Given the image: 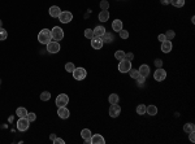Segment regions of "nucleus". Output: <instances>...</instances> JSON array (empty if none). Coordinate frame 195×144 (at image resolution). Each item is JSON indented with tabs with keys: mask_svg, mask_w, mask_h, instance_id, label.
<instances>
[{
	"mask_svg": "<svg viewBox=\"0 0 195 144\" xmlns=\"http://www.w3.org/2000/svg\"><path fill=\"white\" fill-rule=\"evenodd\" d=\"M146 113H147L148 116H156L157 114V108L155 105H148V106H146Z\"/></svg>",
	"mask_w": 195,
	"mask_h": 144,
	"instance_id": "412c9836",
	"label": "nucleus"
},
{
	"mask_svg": "<svg viewBox=\"0 0 195 144\" xmlns=\"http://www.w3.org/2000/svg\"><path fill=\"white\" fill-rule=\"evenodd\" d=\"M115 58L116 60H118V61H121V60H124L125 58V52L124 51H117V52H115Z\"/></svg>",
	"mask_w": 195,
	"mask_h": 144,
	"instance_id": "393cba45",
	"label": "nucleus"
},
{
	"mask_svg": "<svg viewBox=\"0 0 195 144\" xmlns=\"http://www.w3.org/2000/svg\"><path fill=\"white\" fill-rule=\"evenodd\" d=\"M112 30L118 32L120 30H122V21L121 20H115L112 22Z\"/></svg>",
	"mask_w": 195,
	"mask_h": 144,
	"instance_id": "a211bd4d",
	"label": "nucleus"
},
{
	"mask_svg": "<svg viewBox=\"0 0 195 144\" xmlns=\"http://www.w3.org/2000/svg\"><path fill=\"white\" fill-rule=\"evenodd\" d=\"M103 44H104V42H103L102 36H94L91 39V47L94 49H102Z\"/></svg>",
	"mask_w": 195,
	"mask_h": 144,
	"instance_id": "1a4fd4ad",
	"label": "nucleus"
},
{
	"mask_svg": "<svg viewBox=\"0 0 195 144\" xmlns=\"http://www.w3.org/2000/svg\"><path fill=\"white\" fill-rule=\"evenodd\" d=\"M106 27L104 26H96L94 29V36H103L104 32H106Z\"/></svg>",
	"mask_w": 195,
	"mask_h": 144,
	"instance_id": "aec40b11",
	"label": "nucleus"
},
{
	"mask_svg": "<svg viewBox=\"0 0 195 144\" xmlns=\"http://www.w3.org/2000/svg\"><path fill=\"white\" fill-rule=\"evenodd\" d=\"M129 73H130V77H132V78H134V79H137L138 77H139V72H138V70H135V69H130Z\"/></svg>",
	"mask_w": 195,
	"mask_h": 144,
	"instance_id": "f704fd0d",
	"label": "nucleus"
},
{
	"mask_svg": "<svg viewBox=\"0 0 195 144\" xmlns=\"http://www.w3.org/2000/svg\"><path fill=\"white\" fill-rule=\"evenodd\" d=\"M48 12H50V16H51L52 18H57V17H59V14L61 13V9H60L57 5H52Z\"/></svg>",
	"mask_w": 195,
	"mask_h": 144,
	"instance_id": "dca6fc26",
	"label": "nucleus"
},
{
	"mask_svg": "<svg viewBox=\"0 0 195 144\" xmlns=\"http://www.w3.org/2000/svg\"><path fill=\"white\" fill-rule=\"evenodd\" d=\"M91 143L92 144H104L106 143V139L100 134H95V135H91Z\"/></svg>",
	"mask_w": 195,
	"mask_h": 144,
	"instance_id": "2eb2a0df",
	"label": "nucleus"
},
{
	"mask_svg": "<svg viewBox=\"0 0 195 144\" xmlns=\"http://www.w3.org/2000/svg\"><path fill=\"white\" fill-rule=\"evenodd\" d=\"M121 113V108H120L118 104H111V108H109V116L112 118H116L120 116Z\"/></svg>",
	"mask_w": 195,
	"mask_h": 144,
	"instance_id": "9b49d317",
	"label": "nucleus"
},
{
	"mask_svg": "<svg viewBox=\"0 0 195 144\" xmlns=\"http://www.w3.org/2000/svg\"><path fill=\"white\" fill-rule=\"evenodd\" d=\"M195 134H194V132H190V136H189V138H190V142H193L194 143V140H195V136H194Z\"/></svg>",
	"mask_w": 195,
	"mask_h": 144,
	"instance_id": "37998d69",
	"label": "nucleus"
},
{
	"mask_svg": "<svg viewBox=\"0 0 195 144\" xmlns=\"http://www.w3.org/2000/svg\"><path fill=\"white\" fill-rule=\"evenodd\" d=\"M161 51H163L164 53H169L172 51V42L170 40H164V42H161Z\"/></svg>",
	"mask_w": 195,
	"mask_h": 144,
	"instance_id": "4468645a",
	"label": "nucleus"
},
{
	"mask_svg": "<svg viewBox=\"0 0 195 144\" xmlns=\"http://www.w3.org/2000/svg\"><path fill=\"white\" fill-rule=\"evenodd\" d=\"M194 130H195L194 123H185V125H183V131L187 132V134H190V132H194Z\"/></svg>",
	"mask_w": 195,
	"mask_h": 144,
	"instance_id": "5701e85b",
	"label": "nucleus"
},
{
	"mask_svg": "<svg viewBox=\"0 0 195 144\" xmlns=\"http://www.w3.org/2000/svg\"><path fill=\"white\" fill-rule=\"evenodd\" d=\"M60 51V44L59 42H50L47 44V52H50V53H57Z\"/></svg>",
	"mask_w": 195,
	"mask_h": 144,
	"instance_id": "9d476101",
	"label": "nucleus"
},
{
	"mask_svg": "<svg viewBox=\"0 0 195 144\" xmlns=\"http://www.w3.org/2000/svg\"><path fill=\"white\" fill-rule=\"evenodd\" d=\"M57 18L61 24H69L73 20V13L69 12V10H61V13L59 14Z\"/></svg>",
	"mask_w": 195,
	"mask_h": 144,
	"instance_id": "f03ea898",
	"label": "nucleus"
},
{
	"mask_svg": "<svg viewBox=\"0 0 195 144\" xmlns=\"http://www.w3.org/2000/svg\"><path fill=\"white\" fill-rule=\"evenodd\" d=\"M137 80H138V83H139V86H142V84L144 83L146 78H144V77H142V75H139V77H138V78H137Z\"/></svg>",
	"mask_w": 195,
	"mask_h": 144,
	"instance_id": "ea45409f",
	"label": "nucleus"
},
{
	"mask_svg": "<svg viewBox=\"0 0 195 144\" xmlns=\"http://www.w3.org/2000/svg\"><path fill=\"white\" fill-rule=\"evenodd\" d=\"M74 69H76V66H74L73 62H66V64H65V70H66V72L73 73Z\"/></svg>",
	"mask_w": 195,
	"mask_h": 144,
	"instance_id": "7c9ffc66",
	"label": "nucleus"
},
{
	"mask_svg": "<svg viewBox=\"0 0 195 144\" xmlns=\"http://www.w3.org/2000/svg\"><path fill=\"white\" fill-rule=\"evenodd\" d=\"M7 36H8V32H7L5 29L0 27V40H5Z\"/></svg>",
	"mask_w": 195,
	"mask_h": 144,
	"instance_id": "473e14b6",
	"label": "nucleus"
},
{
	"mask_svg": "<svg viewBox=\"0 0 195 144\" xmlns=\"http://www.w3.org/2000/svg\"><path fill=\"white\" fill-rule=\"evenodd\" d=\"M50 139L52 140V142H54V140L56 139V135H55V134H51V136H50Z\"/></svg>",
	"mask_w": 195,
	"mask_h": 144,
	"instance_id": "a18cd8bd",
	"label": "nucleus"
},
{
	"mask_svg": "<svg viewBox=\"0 0 195 144\" xmlns=\"http://www.w3.org/2000/svg\"><path fill=\"white\" fill-rule=\"evenodd\" d=\"M103 42L104 43H111V42H115V35L112 34V32H104V35L102 36Z\"/></svg>",
	"mask_w": 195,
	"mask_h": 144,
	"instance_id": "6ab92c4d",
	"label": "nucleus"
},
{
	"mask_svg": "<svg viewBox=\"0 0 195 144\" xmlns=\"http://www.w3.org/2000/svg\"><path fill=\"white\" fill-rule=\"evenodd\" d=\"M130 69H132V61L125 60V58L120 61V64H118V70H120V73H129Z\"/></svg>",
	"mask_w": 195,
	"mask_h": 144,
	"instance_id": "39448f33",
	"label": "nucleus"
},
{
	"mask_svg": "<svg viewBox=\"0 0 195 144\" xmlns=\"http://www.w3.org/2000/svg\"><path fill=\"white\" fill-rule=\"evenodd\" d=\"M29 126H30V121L28 120L26 117H22V118H20L18 120V122H17V128L20 131H26L29 128Z\"/></svg>",
	"mask_w": 195,
	"mask_h": 144,
	"instance_id": "0eeeda50",
	"label": "nucleus"
},
{
	"mask_svg": "<svg viewBox=\"0 0 195 144\" xmlns=\"http://www.w3.org/2000/svg\"><path fill=\"white\" fill-rule=\"evenodd\" d=\"M1 25H3V21H1V20H0V27H1Z\"/></svg>",
	"mask_w": 195,
	"mask_h": 144,
	"instance_id": "49530a36",
	"label": "nucleus"
},
{
	"mask_svg": "<svg viewBox=\"0 0 195 144\" xmlns=\"http://www.w3.org/2000/svg\"><path fill=\"white\" fill-rule=\"evenodd\" d=\"M68 103H69V97L66 94H60L56 97V105L57 106H66Z\"/></svg>",
	"mask_w": 195,
	"mask_h": 144,
	"instance_id": "6e6552de",
	"label": "nucleus"
},
{
	"mask_svg": "<svg viewBox=\"0 0 195 144\" xmlns=\"http://www.w3.org/2000/svg\"><path fill=\"white\" fill-rule=\"evenodd\" d=\"M57 116H59L60 118H63V120H66V118H69L70 112H69V109L66 108V106H59Z\"/></svg>",
	"mask_w": 195,
	"mask_h": 144,
	"instance_id": "f8f14e48",
	"label": "nucleus"
},
{
	"mask_svg": "<svg viewBox=\"0 0 195 144\" xmlns=\"http://www.w3.org/2000/svg\"><path fill=\"white\" fill-rule=\"evenodd\" d=\"M137 113L141 114V116H143V114H146V105L143 104H139L137 106Z\"/></svg>",
	"mask_w": 195,
	"mask_h": 144,
	"instance_id": "c85d7f7f",
	"label": "nucleus"
},
{
	"mask_svg": "<svg viewBox=\"0 0 195 144\" xmlns=\"http://www.w3.org/2000/svg\"><path fill=\"white\" fill-rule=\"evenodd\" d=\"M118 32H120L121 39H127V38H129V31H127V30H124V29H122V30H120Z\"/></svg>",
	"mask_w": 195,
	"mask_h": 144,
	"instance_id": "c9c22d12",
	"label": "nucleus"
},
{
	"mask_svg": "<svg viewBox=\"0 0 195 144\" xmlns=\"http://www.w3.org/2000/svg\"><path fill=\"white\" fill-rule=\"evenodd\" d=\"M29 112H28V109L26 108H17V110H16V114L20 118H22V117H26V114H28Z\"/></svg>",
	"mask_w": 195,
	"mask_h": 144,
	"instance_id": "b1692460",
	"label": "nucleus"
},
{
	"mask_svg": "<svg viewBox=\"0 0 195 144\" xmlns=\"http://www.w3.org/2000/svg\"><path fill=\"white\" fill-rule=\"evenodd\" d=\"M134 58V55L132 53V52H127V53H125V60H129V61H132Z\"/></svg>",
	"mask_w": 195,
	"mask_h": 144,
	"instance_id": "4c0bfd02",
	"label": "nucleus"
},
{
	"mask_svg": "<svg viewBox=\"0 0 195 144\" xmlns=\"http://www.w3.org/2000/svg\"><path fill=\"white\" fill-rule=\"evenodd\" d=\"M52 40V36H51V30H48V29H43L42 31H39L38 34V42L42 43V44H47L50 43Z\"/></svg>",
	"mask_w": 195,
	"mask_h": 144,
	"instance_id": "f257e3e1",
	"label": "nucleus"
},
{
	"mask_svg": "<svg viewBox=\"0 0 195 144\" xmlns=\"http://www.w3.org/2000/svg\"><path fill=\"white\" fill-rule=\"evenodd\" d=\"M170 4H173L177 8H181V7L185 5V0H170Z\"/></svg>",
	"mask_w": 195,
	"mask_h": 144,
	"instance_id": "cd10ccee",
	"label": "nucleus"
},
{
	"mask_svg": "<svg viewBox=\"0 0 195 144\" xmlns=\"http://www.w3.org/2000/svg\"><path fill=\"white\" fill-rule=\"evenodd\" d=\"M26 118H28V120L30 121V122H33V121H35L36 120V116H35V113H28L26 114Z\"/></svg>",
	"mask_w": 195,
	"mask_h": 144,
	"instance_id": "e433bc0d",
	"label": "nucleus"
},
{
	"mask_svg": "<svg viewBox=\"0 0 195 144\" xmlns=\"http://www.w3.org/2000/svg\"><path fill=\"white\" fill-rule=\"evenodd\" d=\"M108 18H109V12L108 10H102L99 13V21L100 22H107Z\"/></svg>",
	"mask_w": 195,
	"mask_h": 144,
	"instance_id": "4be33fe9",
	"label": "nucleus"
},
{
	"mask_svg": "<svg viewBox=\"0 0 195 144\" xmlns=\"http://www.w3.org/2000/svg\"><path fill=\"white\" fill-rule=\"evenodd\" d=\"M54 143H55V144H64V143H65V140H64V139H60V138H56V139L54 140Z\"/></svg>",
	"mask_w": 195,
	"mask_h": 144,
	"instance_id": "a19ab883",
	"label": "nucleus"
},
{
	"mask_svg": "<svg viewBox=\"0 0 195 144\" xmlns=\"http://www.w3.org/2000/svg\"><path fill=\"white\" fill-rule=\"evenodd\" d=\"M159 40H160V42H164V40H167L165 35H164V34H160V35H159Z\"/></svg>",
	"mask_w": 195,
	"mask_h": 144,
	"instance_id": "79ce46f5",
	"label": "nucleus"
},
{
	"mask_svg": "<svg viewBox=\"0 0 195 144\" xmlns=\"http://www.w3.org/2000/svg\"><path fill=\"white\" fill-rule=\"evenodd\" d=\"M164 35H165L167 40H172V39H173L174 36H176V32H174L173 30H168V31H167V32H165V34H164Z\"/></svg>",
	"mask_w": 195,
	"mask_h": 144,
	"instance_id": "2f4dec72",
	"label": "nucleus"
},
{
	"mask_svg": "<svg viewBox=\"0 0 195 144\" xmlns=\"http://www.w3.org/2000/svg\"><path fill=\"white\" fill-rule=\"evenodd\" d=\"M138 72H139V75L147 78V77L150 75V66L148 65H141V68L138 69Z\"/></svg>",
	"mask_w": 195,
	"mask_h": 144,
	"instance_id": "f3484780",
	"label": "nucleus"
},
{
	"mask_svg": "<svg viewBox=\"0 0 195 144\" xmlns=\"http://www.w3.org/2000/svg\"><path fill=\"white\" fill-rule=\"evenodd\" d=\"M100 8H102V10H108L109 3H108L107 0H102V1H100Z\"/></svg>",
	"mask_w": 195,
	"mask_h": 144,
	"instance_id": "72a5a7b5",
	"label": "nucleus"
},
{
	"mask_svg": "<svg viewBox=\"0 0 195 144\" xmlns=\"http://www.w3.org/2000/svg\"><path fill=\"white\" fill-rule=\"evenodd\" d=\"M153 78H155V80H157V82H163V80H165V78H167V72L163 68H157L156 72L153 73Z\"/></svg>",
	"mask_w": 195,
	"mask_h": 144,
	"instance_id": "423d86ee",
	"label": "nucleus"
},
{
	"mask_svg": "<svg viewBox=\"0 0 195 144\" xmlns=\"http://www.w3.org/2000/svg\"><path fill=\"white\" fill-rule=\"evenodd\" d=\"M50 99H51V94L48 91H44V92L40 94V100L42 101H48Z\"/></svg>",
	"mask_w": 195,
	"mask_h": 144,
	"instance_id": "bb28decb",
	"label": "nucleus"
},
{
	"mask_svg": "<svg viewBox=\"0 0 195 144\" xmlns=\"http://www.w3.org/2000/svg\"><path fill=\"white\" fill-rule=\"evenodd\" d=\"M51 36L54 40H56V42H60V40H63V38H64V30L59 26H55L51 30Z\"/></svg>",
	"mask_w": 195,
	"mask_h": 144,
	"instance_id": "7ed1b4c3",
	"label": "nucleus"
},
{
	"mask_svg": "<svg viewBox=\"0 0 195 144\" xmlns=\"http://www.w3.org/2000/svg\"><path fill=\"white\" fill-rule=\"evenodd\" d=\"M155 66L156 68H161V66H163V60H161V58H156L155 60Z\"/></svg>",
	"mask_w": 195,
	"mask_h": 144,
	"instance_id": "58836bf2",
	"label": "nucleus"
},
{
	"mask_svg": "<svg viewBox=\"0 0 195 144\" xmlns=\"http://www.w3.org/2000/svg\"><path fill=\"white\" fill-rule=\"evenodd\" d=\"M91 131H90L89 130V128H83V130H82L81 131V136H82V139H83L85 140V142L86 143H91Z\"/></svg>",
	"mask_w": 195,
	"mask_h": 144,
	"instance_id": "ddd939ff",
	"label": "nucleus"
},
{
	"mask_svg": "<svg viewBox=\"0 0 195 144\" xmlns=\"http://www.w3.org/2000/svg\"><path fill=\"white\" fill-rule=\"evenodd\" d=\"M86 75H87V72L83 68H76L73 70V77L77 80H83L86 78Z\"/></svg>",
	"mask_w": 195,
	"mask_h": 144,
	"instance_id": "20e7f679",
	"label": "nucleus"
},
{
	"mask_svg": "<svg viewBox=\"0 0 195 144\" xmlns=\"http://www.w3.org/2000/svg\"><path fill=\"white\" fill-rule=\"evenodd\" d=\"M170 3V0H161V4H164V5H168Z\"/></svg>",
	"mask_w": 195,
	"mask_h": 144,
	"instance_id": "c03bdc74",
	"label": "nucleus"
},
{
	"mask_svg": "<svg viewBox=\"0 0 195 144\" xmlns=\"http://www.w3.org/2000/svg\"><path fill=\"white\" fill-rule=\"evenodd\" d=\"M108 100H109L111 104H117L118 103V95L117 94H111L109 97H108Z\"/></svg>",
	"mask_w": 195,
	"mask_h": 144,
	"instance_id": "a878e982",
	"label": "nucleus"
},
{
	"mask_svg": "<svg viewBox=\"0 0 195 144\" xmlns=\"http://www.w3.org/2000/svg\"><path fill=\"white\" fill-rule=\"evenodd\" d=\"M85 38H87V39L94 38V30L92 29H86L85 30Z\"/></svg>",
	"mask_w": 195,
	"mask_h": 144,
	"instance_id": "c756f323",
	"label": "nucleus"
}]
</instances>
